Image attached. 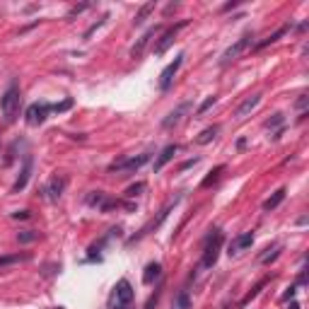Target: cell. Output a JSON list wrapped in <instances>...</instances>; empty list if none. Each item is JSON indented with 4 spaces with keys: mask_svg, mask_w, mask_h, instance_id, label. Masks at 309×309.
<instances>
[{
    "mask_svg": "<svg viewBox=\"0 0 309 309\" xmlns=\"http://www.w3.org/2000/svg\"><path fill=\"white\" fill-rule=\"evenodd\" d=\"M19 102H22V94H19V85L12 82L2 97H0V109H2V116H5V121L7 124H12L17 119V114H19Z\"/></svg>",
    "mask_w": 309,
    "mask_h": 309,
    "instance_id": "1",
    "label": "cell"
},
{
    "mask_svg": "<svg viewBox=\"0 0 309 309\" xmlns=\"http://www.w3.org/2000/svg\"><path fill=\"white\" fill-rule=\"evenodd\" d=\"M148 162H150V153H143L138 157H124V159L109 164V174H133Z\"/></svg>",
    "mask_w": 309,
    "mask_h": 309,
    "instance_id": "2",
    "label": "cell"
},
{
    "mask_svg": "<svg viewBox=\"0 0 309 309\" xmlns=\"http://www.w3.org/2000/svg\"><path fill=\"white\" fill-rule=\"evenodd\" d=\"M220 249H222V232H217L208 239L205 244V251H203V259H201V268H213L217 263V256H220Z\"/></svg>",
    "mask_w": 309,
    "mask_h": 309,
    "instance_id": "3",
    "label": "cell"
},
{
    "mask_svg": "<svg viewBox=\"0 0 309 309\" xmlns=\"http://www.w3.org/2000/svg\"><path fill=\"white\" fill-rule=\"evenodd\" d=\"M249 46H254V34H244V36H239L234 44H232L225 53H222V58H220V63L222 65H227V63H232V61H237L244 51H247Z\"/></svg>",
    "mask_w": 309,
    "mask_h": 309,
    "instance_id": "4",
    "label": "cell"
},
{
    "mask_svg": "<svg viewBox=\"0 0 309 309\" xmlns=\"http://www.w3.org/2000/svg\"><path fill=\"white\" fill-rule=\"evenodd\" d=\"M186 27H188V19H181V22L171 24L169 29H167L164 34H162V36H159V41L154 44V56H162V53H164V51L171 46V41H174V39L179 36V31L186 29Z\"/></svg>",
    "mask_w": 309,
    "mask_h": 309,
    "instance_id": "5",
    "label": "cell"
},
{
    "mask_svg": "<svg viewBox=\"0 0 309 309\" xmlns=\"http://www.w3.org/2000/svg\"><path fill=\"white\" fill-rule=\"evenodd\" d=\"M48 111H51V104H48V102H34V104H29L27 111H24V121L29 126H41L46 121Z\"/></svg>",
    "mask_w": 309,
    "mask_h": 309,
    "instance_id": "6",
    "label": "cell"
},
{
    "mask_svg": "<svg viewBox=\"0 0 309 309\" xmlns=\"http://www.w3.org/2000/svg\"><path fill=\"white\" fill-rule=\"evenodd\" d=\"M181 63H184V53H179V56H176V58H174V61H171L169 65H167V68L162 70V75H159V90H162V92H167V90L171 87V82H174V75L179 73Z\"/></svg>",
    "mask_w": 309,
    "mask_h": 309,
    "instance_id": "7",
    "label": "cell"
},
{
    "mask_svg": "<svg viewBox=\"0 0 309 309\" xmlns=\"http://www.w3.org/2000/svg\"><path fill=\"white\" fill-rule=\"evenodd\" d=\"M114 300H116V307H128L131 300H133V288L126 278H121L114 288Z\"/></svg>",
    "mask_w": 309,
    "mask_h": 309,
    "instance_id": "8",
    "label": "cell"
},
{
    "mask_svg": "<svg viewBox=\"0 0 309 309\" xmlns=\"http://www.w3.org/2000/svg\"><path fill=\"white\" fill-rule=\"evenodd\" d=\"M87 205H90V208H97V210H102V213H107V210H111V208H119L121 203H119V201H109L107 193L94 191V193L87 196Z\"/></svg>",
    "mask_w": 309,
    "mask_h": 309,
    "instance_id": "9",
    "label": "cell"
},
{
    "mask_svg": "<svg viewBox=\"0 0 309 309\" xmlns=\"http://www.w3.org/2000/svg\"><path fill=\"white\" fill-rule=\"evenodd\" d=\"M31 167H34V157L31 154H24V167L19 171V176H17L15 186H12V193H19V191H24L27 184H29V176H31Z\"/></svg>",
    "mask_w": 309,
    "mask_h": 309,
    "instance_id": "10",
    "label": "cell"
},
{
    "mask_svg": "<svg viewBox=\"0 0 309 309\" xmlns=\"http://www.w3.org/2000/svg\"><path fill=\"white\" fill-rule=\"evenodd\" d=\"M65 184H68L65 176H53V179L44 186V196L51 198V201H58V198L63 196V191H65Z\"/></svg>",
    "mask_w": 309,
    "mask_h": 309,
    "instance_id": "11",
    "label": "cell"
},
{
    "mask_svg": "<svg viewBox=\"0 0 309 309\" xmlns=\"http://www.w3.org/2000/svg\"><path fill=\"white\" fill-rule=\"evenodd\" d=\"M251 244H254V234H251V232H244V234L234 237V239L230 242V247H227V254H230V256H234V254H239V251L249 249Z\"/></svg>",
    "mask_w": 309,
    "mask_h": 309,
    "instance_id": "12",
    "label": "cell"
},
{
    "mask_svg": "<svg viewBox=\"0 0 309 309\" xmlns=\"http://www.w3.org/2000/svg\"><path fill=\"white\" fill-rule=\"evenodd\" d=\"M188 109H191V102H181V104H179V107L174 109L169 116H167V119L162 121V128H174V126H176L179 121H181V119H184V114L188 111Z\"/></svg>",
    "mask_w": 309,
    "mask_h": 309,
    "instance_id": "13",
    "label": "cell"
},
{
    "mask_svg": "<svg viewBox=\"0 0 309 309\" xmlns=\"http://www.w3.org/2000/svg\"><path fill=\"white\" fill-rule=\"evenodd\" d=\"M259 104H261V94H259V92L249 94L247 99H244V102H242V104L237 107V116H239V119H244V116H249V114H251L254 109L259 107Z\"/></svg>",
    "mask_w": 309,
    "mask_h": 309,
    "instance_id": "14",
    "label": "cell"
},
{
    "mask_svg": "<svg viewBox=\"0 0 309 309\" xmlns=\"http://www.w3.org/2000/svg\"><path fill=\"white\" fill-rule=\"evenodd\" d=\"M157 278H162V263L159 261L148 263L145 271H143V283H145V285H153Z\"/></svg>",
    "mask_w": 309,
    "mask_h": 309,
    "instance_id": "15",
    "label": "cell"
},
{
    "mask_svg": "<svg viewBox=\"0 0 309 309\" xmlns=\"http://www.w3.org/2000/svg\"><path fill=\"white\" fill-rule=\"evenodd\" d=\"M159 29H162V27H153V29H148V31H145V34H143V36L138 39V44L131 48V56H133V58H138L140 53H143V48L148 46V41H150L153 36H157V34H159Z\"/></svg>",
    "mask_w": 309,
    "mask_h": 309,
    "instance_id": "16",
    "label": "cell"
},
{
    "mask_svg": "<svg viewBox=\"0 0 309 309\" xmlns=\"http://www.w3.org/2000/svg\"><path fill=\"white\" fill-rule=\"evenodd\" d=\"M174 154H176V145H167V148L159 153V157L154 159V174L164 169V167H167V164L171 162V157H174Z\"/></svg>",
    "mask_w": 309,
    "mask_h": 309,
    "instance_id": "17",
    "label": "cell"
},
{
    "mask_svg": "<svg viewBox=\"0 0 309 309\" xmlns=\"http://www.w3.org/2000/svg\"><path fill=\"white\" fill-rule=\"evenodd\" d=\"M285 193H288V191H285V188H278V191H276V193H273V196H271V198H266V201H263V210H266V213H271V210H276V208H278L280 203L285 201Z\"/></svg>",
    "mask_w": 309,
    "mask_h": 309,
    "instance_id": "18",
    "label": "cell"
},
{
    "mask_svg": "<svg viewBox=\"0 0 309 309\" xmlns=\"http://www.w3.org/2000/svg\"><path fill=\"white\" fill-rule=\"evenodd\" d=\"M154 7H157V2H145V5L140 7L138 12H136V19H133V24H136V27H140V24H143V22H145V19H148V17L154 12Z\"/></svg>",
    "mask_w": 309,
    "mask_h": 309,
    "instance_id": "19",
    "label": "cell"
},
{
    "mask_svg": "<svg viewBox=\"0 0 309 309\" xmlns=\"http://www.w3.org/2000/svg\"><path fill=\"white\" fill-rule=\"evenodd\" d=\"M288 31H290V24H285V27H280V29H278V31H273V34H271L268 39H263V41H259V44H256V51H259V48L271 46V44H276V41H278L280 36H285Z\"/></svg>",
    "mask_w": 309,
    "mask_h": 309,
    "instance_id": "20",
    "label": "cell"
},
{
    "mask_svg": "<svg viewBox=\"0 0 309 309\" xmlns=\"http://www.w3.org/2000/svg\"><path fill=\"white\" fill-rule=\"evenodd\" d=\"M29 259H31V254H7V256H0V268L19 263V261H29Z\"/></svg>",
    "mask_w": 309,
    "mask_h": 309,
    "instance_id": "21",
    "label": "cell"
},
{
    "mask_svg": "<svg viewBox=\"0 0 309 309\" xmlns=\"http://www.w3.org/2000/svg\"><path fill=\"white\" fill-rule=\"evenodd\" d=\"M217 133H220V126H208V128L203 131L201 136L196 138V143H198V145H205V143H210V140L215 138Z\"/></svg>",
    "mask_w": 309,
    "mask_h": 309,
    "instance_id": "22",
    "label": "cell"
},
{
    "mask_svg": "<svg viewBox=\"0 0 309 309\" xmlns=\"http://www.w3.org/2000/svg\"><path fill=\"white\" fill-rule=\"evenodd\" d=\"M171 309H191V297L188 293H179L171 302Z\"/></svg>",
    "mask_w": 309,
    "mask_h": 309,
    "instance_id": "23",
    "label": "cell"
},
{
    "mask_svg": "<svg viewBox=\"0 0 309 309\" xmlns=\"http://www.w3.org/2000/svg\"><path fill=\"white\" fill-rule=\"evenodd\" d=\"M278 256H280V244H273V247H268L261 256H259V261L268 263V261H273V259H278Z\"/></svg>",
    "mask_w": 309,
    "mask_h": 309,
    "instance_id": "24",
    "label": "cell"
},
{
    "mask_svg": "<svg viewBox=\"0 0 309 309\" xmlns=\"http://www.w3.org/2000/svg\"><path fill=\"white\" fill-rule=\"evenodd\" d=\"M36 239H39V232L36 230H24L17 234V242L19 244H29V242H36Z\"/></svg>",
    "mask_w": 309,
    "mask_h": 309,
    "instance_id": "25",
    "label": "cell"
},
{
    "mask_svg": "<svg viewBox=\"0 0 309 309\" xmlns=\"http://www.w3.org/2000/svg\"><path fill=\"white\" fill-rule=\"evenodd\" d=\"M283 124H285V116H283V114H273L271 119L263 121V128H278V126H283Z\"/></svg>",
    "mask_w": 309,
    "mask_h": 309,
    "instance_id": "26",
    "label": "cell"
},
{
    "mask_svg": "<svg viewBox=\"0 0 309 309\" xmlns=\"http://www.w3.org/2000/svg\"><path fill=\"white\" fill-rule=\"evenodd\" d=\"M222 171H225V167H215V171H210V176H208V179H203V188H208V186L210 184H215L217 179H220V174H222Z\"/></svg>",
    "mask_w": 309,
    "mask_h": 309,
    "instance_id": "27",
    "label": "cell"
},
{
    "mask_svg": "<svg viewBox=\"0 0 309 309\" xmlns=\"http://www.w3.org/2000/svg\"><path fill=\"white\" fill-rule=\"evenodd\" d=\"M140 191H145V184H143V181H138V184H133V186H128V188H126V198H136Z\"/></svg>",
    "mask_w": 309,
    "mask_h": 309,
    "instance_id": "28",
    "label": "cell"
},
{
    "mask_svg": "<svg viewBox=\"0 0 309 309\" xmlns=\"http://www.w3.org/2000/svg\"><path fill=\"white\" fill-rule=\"evenodd\" d=\"M70 107H73V99L68 97V99H63L61 104H51V111H58V114H61V111H68Z\"/></svg>",
    "mask_w": 309,
    "mask_h": 309,
    "instance_id": "29",
    "label": "cell"
},
{
    "mask_svg": "<svg viewBox=\"0 0 309 309\" xmlns=\"http://www.w3.org/2000/svg\"><path fill=\"white\" fill-rule=\"evenodd\" d=\"M215 102H217V97H215V94H213V97H208V99L203 102L201 107H198V114H205L208 109H210V107H213V104H215Z\"/></svg>",
    "mask_w": 309,
    "mask_h": 309,
    "instance_id": "30",
    "label": "cell"
},
{
    "mask_svg": "<svg viewBox=\"0 0 309 309\" xmlns=\"http://www.w3.org/2000/svg\"><path fill=\"white\" fill-rule=\"evenodd\" d=\"M157 300H159V290H154V295H150V297H148V302H145V307H143V309H154Z\"/></svg>",
    "mask_w": 309,
    "mask_h": 309,
    "instance_id": "31",
    "label": "cell"
},
{
    "mask_svg": "<svg viewBox=\"0 0 309 309\" xmlns=\"http://www.w3.org/2000/svg\"><path fill=\"white\" fill-rule=\"evenodd\" d=\"M309 104V97L307 94H300V99L295 102V109H300V111H305V107Z\"/></svg>",
    "mask_w": 309,
    "mask_h": 309,
    "instance_id": "32",
    "label": "cell"
},
{
    "mask_svg": "<svg viewBox=\"0 0 309 309\" xmlns=\"http://www.w3.org/2000/svg\"><path fill=\"white\" fill-rule=\"evenodd\" d=\"M87 7H90V5H87V2H85V5H77V7H73V10H70V12H68V17H75V15H80V12H85V10H87Z\"/></svg>",
    "mask_w": 309,
    "mask_h": 309,
    "instance_id": "33",
    "label": "cell"
},
{
    "mask_svg": "<svg viewBox=\"0 0 309 309\" xmlns=\"http://www.w3.org/2000/svg\"><path fill=\"white\" fill-rule=\"evenodd\" d=\"M201 162V157H193V159H188V162H184L181 167H179V171H184V169H188V167H193V164H198Z\"/></svg>",
    "mask_w": 309,
    "mask_h": 309,
    "instance_id": "34",
    "label": "cell"
},
{
    "mask_svg": "<svg viewBox=\"0 0 309 309\" xmlns=\"http://www.w3.org/2000/svg\"><path fill=\"white\" fill-rule=\"evenodd\" d=\"M29 215H31L29 210H19V213H12V217H15V220H27Z\"/></svg>",
    "mask_w": 309,
    "mask_h": 309,
    "instance_id": "35",
    "label": "cell"
},
{
    "mask_svg": "<svg viewBox=\"0 0 309 309\" xmlns=\"http://www.w3.org/2000/svg\"><path fill=\"white\" fill-rule=\"evenodd\" d=\"M293 297H295V285L293 288H288V293L283 295V300H293Z\"/></svg>",
    "mask_w": 309,
    "mask_h": 309,
    "instance_id": "36",
    "label": "cell"
},
{
    "mask_svg": "<svg viewBox=\"0 0 309 309\" xmlns=\"http://www.w3.org/2000/svg\"><path fill=\"white\" fill-rule=\"evenodd\" d=\"M290 309H300V305H297V302H293V305H290Z\"/></svg>",
    "mask_w": 309,
    "mask_h": 309,
    "instance_id": "37",
    "label": "cell"
},
{
    "mask_svg": "<svg viewBox=\"0 0 309 309\" xmlns=\"http://www.w3.org/2000/svg\"><path fill=\"white\" fill-rule=\"evenodd\" d=\"M53 309H63V307H53Z\"/></svg>",
    "mask_w": 309,
    "mask_h": 309,
    "instance_id": "38",
    "label": "cell"
},
{
    "mask_svg": "<svg viewBox=\"0 0 309 309\" xmlns=\"http://www.w3.org/2000/svg\"><path fill=\"white\" fill-rule=\"evenodd\" d=\"M116 309H126V307H116Z\"/></svg>",
    "mask_w": 309,
    "mask_h": 309,
    "instance_id": "39",
    "label": "cell"
}]
</instances>
